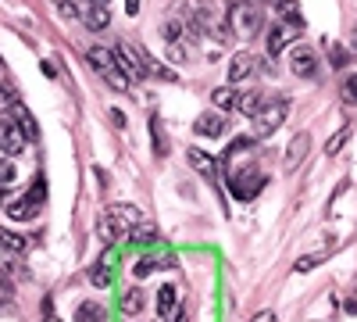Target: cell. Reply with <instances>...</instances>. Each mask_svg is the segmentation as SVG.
Returning a JSON list of instances; mask_svg holds the SVG:
<instances>
[{"instance_id":"obj_7","label":"cell","mask_w":357,"mask_h":322,"mask_svg":"<svg viewBox=\"0 0 357 322\" xmlns=\"http://www.w3.org/2000/svg\"><path fill=\"white\" fill-rule=\"evenodd\" d=\"M289 68H293L296 75H301V79L314 75V68H318L314 47H293V50H289Z\"/></svg>"},{"instance_id":"obj_31","label":"cell","mask_w":357,"mask_h":322,"mask_svg":"<svg viewBox=\"0 0 357 322\" xmlns=\"http://www.w3.org/2000/svg\"><path fill=\"white\" fill-rule=\"evenodd\" d=\"M11 183H15V165L0 161V186H11Z\"/></svg>"},{"instance_id":"obj_11","label":"cell","mask_w":357,"mask_h":322,"mask_svg":"<svg viewBox=\"0 0 357 322\" xmlns=\"http://www.w3.org/2000/svg\"><path fill=\"white\" fill-rule=\"evenodd\" d=\"M200 136H222V129H225V119L218 111H207V115H200L197 119V126H193Z\"/></svg>"},{"instance_id":"obj_3","label":"cell","mask_w":357,"mask_h":322,"mask_svg":"<svg viewBox=\"0 0 357 322\" xmlns=\"http://www.w3.org/2000/svg\"><path fill=\"white\" fill-rule=\"evenodd\" d=\"M257 29H261V11L250 0H236L229 8V33H236L240 40H250V36H257Z\"/></svg>"},{"instance_id":"obj_16","label":"cell","mask_w":357,"mask_h":322,"mask_svg":"<svg viewBox=\"0 0 357 322\" xmlns=\"http://www.w3.org/2000/svg\"><path fill=\"white\" fill-rule=\"evenodd\" d=\"M118 312H122V315H139V312H143V290H139V286L126 290V294H122V305H118Z\"/></svg>"},{"instance_id":"obj_27","label":"cell","mask_w":357,"mask_h":322,"mask_svg":"<svg viewBox=\"0 0 357 322\" xmlns=\"http://www.w3.org/2000/svg\"><path fill=\"white\" fill-rule=\"evenodd\" d=\"M161 33H165V43L175 47L178 36H183V25H178V22H165V25H161Z\"/></svg>"},{"instance_id":"obj_42","label":"cell","mask_w":357,"mask_h":322,"mask_svg":"<svg viewBox=\"0 0 357 322\" xmlns=\"http://www.w3.org/2000/svg\"><path fill=\"white\" fill-rule=\"evenodd\" d=\"M0 68H4V61H0Z\"/></svg>"},{"instance_id":"obj_39","label":"cell","mask_w":357,"mask_h":322,"mask_svg":"<svg viewBox=\"0 0 357 322\" xmlns=\"http://www.w3.org/2000/svg\"><path fill=\"white\" fill-rule=\"evenodd\" d=\"M43 75H50V79L57 75V68H54V61H43Z\"/></svg>"},{"instance_id":"obj_41","label":"cell","mask_w":357,"mask_h":322,"mask_svg":"<svg viewBox=\"0 0 357 322\" xmlns=\"http://www.w3.org/2000/svg\"><path fill=\"white\" fill-rule=\"evenodd\" d=\"M93 4H107V0H93Z\"/></svg>"},{"instance_id":"obj_24","label":"cell","mask_w":357,"mask_h":322,"mask_svg":"<svg viewBox=\"0 0 357 322\" xmlns=\"http://www.w3.org/2000/svg\"><path fill=\"white\" fill-rule=\"evenodd\" d=\"M211 101H215V108H236L240 104V94L229 90V86H218V90L211 94Z\"/></svg>"},{"instance_id":"obj_26","label":"cell","mask_w":357,"mask_h":322,"mask_svg":"<svg viewBox=\"0 0 357 322\" xmlns=\"http://www.w3.org/2000/svg\"><path fill=\"white\" fill-rule=\"evenodd\" d=\"M158 269H161L158 261H146V258H139L136 265H132V276H136V279H146V276H151V272H158Z\"/></svg>"},{"instance_id":"obj_25","label":"cell","mask_w":357,"mask_h":322,"mask_svg":"<svg viewBox=\"0 0 357 322\" xmlns=\"http://www.w3.org/2000/svg\"><path fill=\"white\" fill-rule=\"evenodd\" d=\"M151 136H154V154L161 158L168 147H165V126H161V119H158V115L151 119Z\"/></svg>"},{"instance_id":"obj_17","label":"cell","mask_w":357,"mask_h":322,"mask_svg":"<svg viewBox=\"0 0 357 322\" xmlns=\"http://www.w3.org/2000/svg\"><path fill=\"white\" fill-rule=\"evenodd\" d=\"M107 319V312L97 305V301H82L79 308H75V322H104Z\"/></svg>"},{"instance_id":"obj_21","label":"cell","mask_w":357,"mask_h":322,"mask_svg":"<svg viewBox=\"0 0 357 322\" xmlns=\"http://www.w3.org/2000/svg\"><path fill=\"white\" fill-rule=\"evenodd\" d=\"M286 43H289V33H286L282 25H275L272 33H268V54H272V57H275V54H282V50H286Z\"/></svg>"},{"instance_id":"obj_22","label":"cell","mask_w":357,"mask_h":322,"mask_svg":"<svg viewBox=\"0 0 357 322\" xmlns=\"http://www.w3.org/2000/svg\"><path fill=\"white\" fill-rule=\"evenodd\" d=\"M304 151H307V136H296L293 143H289V158H286V168H296V165H301L304 161Z\"/></svg>"},{"instance_id":"obj_38","label":"cell","mask_w":357,"mask_h":322,"mask_svg":"<svg viewBox=\"0 0 357 322\" xmlns=\"http://www.w3.org/2000/svg\"><path fill=\"white\" fill-rule=\"evenodd\" d=\"M126 11L129 15H139V0H126Z\"/></svg>"},{"instance_id":"obj_12","label":"cell","mask_w":357,"mask_h":322,"mask_svg":"<svg viewBox=\"0 0 357 322\" xmlns=\"http://www.w3.org/2000/svg\"><path fill=\"white\" fill-rule=\"evenodd\" d=\"M36 208H40V200L25 193L22 200H11V204H8V215L22 222V219H33V215H36Z\"/></svg>"},{"instance_id":"obj_32","label":"cell","mask_w":357,"mask_h":322,"mask_svg":"<svg viewBox=\"0 0 357 322\" xmlns=\"http://www.w3.org/2000/svg\"><path fill=\"white\" fill-rule=\"evenodd\" d=\"M247 147H250V136H240V140H232V143H229V151H225V161H229L232 154H240V151H247Z\"/></svg>"},{"instance_id":"obj_15","label":"cell","mask_w":357,"mask_h":322,"mask_svg":"<svg viewBox=\"0 0 357 322\" xmlns=\"http://www.w3.org/2000/svg\"><path fill=\"white\" fill-rule=\"evenodd\" d=\"M190 165L200 172V175H207V180H215V175H218V165H215V158L211 154H204V151H190Z\"/></svg>"},{"instance_id":"obj_40","label":"cell","mask_w":357,"mask_h":322,"mask_svg":"<svg viewBox=\"0 0 357 322\" xmlns=\"http://www.w3.org/2000/svg\"><path fill=\"white\" fill-rule=\"evenodd\" d=\"M350 40H354V50H357V25H354V33H350Z\"/></svg>"},{"instance_id":"obj_33","label":"cell","mask_w":357,"mask_h":322,"mask_svg":"<svg viewBox=\"0 0 357 322\" xmlns=\"http://www.w3.org/2000/svg\"><path fill=\"white\" fill-rule=\"evenodd\" d=\"M321 261H325V254H307V258L296 261V272H307L311 265H321Z\"/></svg>"},{"instance_id":"obj_13","label":"cell","mask_w":357,"mask_h":322,"mask_svg":"<svg viewBox=\"0 0 357 322\" xmlns=\"http://www.w3.org/2000/svg\"><path fill=\"white\" fill-rule=\"evenodd\" d=\"M129 244H139V247H151V244H158V226H154V222H136V229H132Z\"/></svg>"},{"instance_id":"obj_8","label":"cell","mask_w":357,"mask_h":322,"mask_svg":"<svg viewBox=\"0 0 357 322\" xmlns=\"http://www.w3.org/2000/svg\"><path fill=\"white\" fill-rule=\"evenodd\" d=\"M254 68H261V61H257L254 54H247V50L232 54V57H229V82H243Z\"/></svg>"},{"instance_id":"obj_35","label":"cell","mask_w":357,"mask_h":322,"mask_svg":"<svg viewBox=\"0 0 357 322\" xmlns=\"http://www.w3.org/2000/svg\"><path fill=\"white\" fill-rule=\"evenodd\" d=\"M54 4H57V11H61L65 18H75L79 11H75V4H72V0H54Z\"/></svg>"},{"instance_id":"obj_19","label":"cell","mask_w":357,"mask_h":322,"mask_svg":"<svg viewBox=\"0 0 357 322\" xmlns=\"http://www.w3.org/2000/svg\"><path fill=\"white\" fill-rule=\"evenodd\" d=\"M18 251H11V247H4V244H0V272H4V276H22L18 269V258H15Z\"/></svg>"},{"instance_id":"obj_10","label":"cell","mask_w":357,"mask_h":322,"mask_svg":"<svg viewBox=\"0 0 357 322\" xmlns=\"http://www.w3.org/2000/svg\"><path fill=\"white\" fill-rule=\"evenodd\" d=\"M175 312H178V290H175L172 283H165V286L158 290V315L168 322Z\"/></svg>"},{"instance_id":"obj_18","label":"cell","mask_w":357,"mask_h":322,"mask_svg":"<svg viewBox=\"0 0 357 322\" xmlns=\"http://www.w3.org/2000/svg\"><path fill=\"white\" fill-rule=\"evenodd\" d=\"M264 101H268V97H261L257 90H250V94H240V104H236V108H240L247 119H254V115L264 108Z\"/></svg>"},{"instance_id":"obj_20","label":"cell","mask_w":357,"mask_h":322,"mask_svg":"<svg viewBox=\"0 0 357 322\" xmlns=\"http://www.w3.org/2000/svg\"><path fill=\"white\" fill-rule=\"evenodd\" d=\"M279 15H282L289 25H296V29L304 25V15H301V4H296V0H279Z\"/></svg>"},{"instance_id":"obj_2","label":"cell","mask_w":357,"mask_h":322,"mask_svg":"<svg viewBox=\"0 0 357 322\" xmlns=\"http://www.w3.org/2000/svg\"><path fill=\"white\" fill-rule=\"evenodd\" d=\"M89 65H93L114 90H129V72L122 65V57H118V50H107V47H89Z\"/></svg>"},{"instance_id":"obj_28","label":"cell","mask_w":357,"mask_h":322,"mask_svg":"<svg viewBox=\"0 0 357 322\" xmlns=\"http://www.w3.org/2000/svg\"><path fill=\"white\" fill-rule=\"evenodd\" d=\"M347 140H350V129H340V133H336V136H333L329 143H325V154H336V151L343 147Z\"/></svg>"},{"instance_id":"obj_29","label":"cell","mask_w":357,"mask_h":322,"mask_svg":"<svg viewBox=\"0 0 357 322\" xmlns=\"http://www.w3.org/2000/svg\"><path fill=\"white\" fill-rule=\"evenodd\" d=\"M0 244H4V247H11V251H18V254H22V251L29 247V244H25L22 237H15V233H0Z\"/></svg>"},{"instance_id":"obj_9","label":"cell","mask_w":357,"mask_h":322,"mask_svg":"<svg viewBox=\"0 0 357 322\" xmlns=\"http://www.w3.org/2000/svg\"><path fill=\"white\" fill-rule=\"evenodd\" d=\"M118 57H122V65H126V72H129V75H139V79L146 75V72H143V57H146V50H143V47H136V43H126V40H122V43H118Z\"/></svg>"},{"instance_id":"obj_34","label":"cell","mask_w":357,"mask_h":322,"mask_svg":"<svg viewBox=\"0 0 357 322\" xmlns=\"http://www.w3.org/2000/svg\"><path fill=\"white\" fill-rule=\"evenodd\" d=\"M343 97H347V101H350V104H357V75H354V79H347V82H343Z\"/></svg>"},{"instance_id":"obj_23","label":"cell","mask_w":357,"mask_h":322,"mask_svg":"<svg viewBox=\"0 0 357 322\" xmlns=\"http://www.w3.org/2000/svg\"><path fill=\"white\" fill-rule=\"evenodd\" d=\"M89 283H93V286H111V265H107V261H97V265L93 269H89Z\"/></svg>"},{"instance_id":"obj_1","label":"cell","mask_w":357,"mask_h":322,"mask_svg":"<svg viewBox=\"0 0 357 322\" xmlns=\"http://www.w3.org/2000/svg\"><path fill=\"white\" fill-rule=\"evenodd\" d=\"M136 222H139V212L132 208V204H114V208H104L100 212L97 229H100V237L107 244H114V240H129Z\"/></svg>"},{"instance_id":"obj_30","label":"cell","mask_w":357,"mask_h":322,"mask_svg":"<svg viewBox=\"0 0 357 322\" xmlns=\"http://www.w3.org/2000/svg\"><path fill=\"white\" fill-rule=\"evenodd\" d=\"M15 104H18V97L8 90V86H0V115H4V111H15Z\"/></svg>"},{"instance_id":"obj_14","label":"cell","mask_w":357,"mask_h":322,"mask_svg":"<svg viewBox=\"0 0 357 322\" xmlns=\"http://www.w3.org/2000/svg\"><path fill=\"white\" fill-rule=\"evenodd\" d=\"M82 18H86V25H89V29H107V22H111V11H107L104 4H93V0H89Z\"/></svg>"},{"instance_id":"obj_4","label":"cell","mask_w":357,"mask_h":322,"mask_svg":"<svg viewBox=\"0 0 357 322\" xmlns=\"http://www.w3.org/2000/svg\"><path fill=\"white\" fill-rule=\"evenodd\" d=\"M286 115H289V101H282V97H268L264 108L254 115V133H257V136H272V133L286 122Z\"/></svg>"},{"instance_id":"obj_6","label":"cell","mask_w":357,"mask_h":322,"mask_svg":"<svg viewBox=\"0 0 357 322\" xmlns=\"http://www.w3.org/2000/svg\"><path fill=\"white\" fill-rule=\"evenodd\" d=\"M25 140H29V133L18 122H0V151L4 154H22Z\"/></svg>"},{"instance_id":"obj_37","label":"cell","mask_w":357,"mask_h":322,"mask_svg":"<svg viewBox=\"0 0 357 322\" xmlns=\"http://www.w3.org/2000/svg\"><path fill=\"white\" fill-rule=\"evenodd\" d=\"M250 322H275V315H272V312H257Z\"/></svg>"},{"instance_id":"obj_5","label":"cell","mask_w":357,"mask_h":322,"mask_svg":"<svg viewBox=\"0 0 357 322\" xmlns=\"http://www.w3.org/2000/svg\"><path fill=\"white\" fill-rule=\"evenodd\" d=\"M261 186H264V180L257 175V168H243V172H236L232 180H229V190H232V197H240V200H250V197H257V193H261Z\"/></svg>"},{"instance_id":"obj_43","label":"cell","mask_w":357,"mask_h":322,"mask_svg":"<svg viewBox=\"0 0 357 322\" xmlns=\"http://www.w3.org/2000/svg\"><path fill=\"white\" fill-rule=\"evenodd\" d=\"M47 322H54V319H47Z\"/></svg>"},{"instance_id":"obj_36","label":"cell","mask_w":357,"mask_h":322,"mask_svg":"<svg viewBox=\"0 0 357 322\" xmlns=\"http://www.w3.org/2000/svg\"><path fill=\"white\" fill-rule=\"evenodd\" d=\"M333 65H336V68H343V65H347V50L333 47Z\"/></svg>"}]
</instances>
